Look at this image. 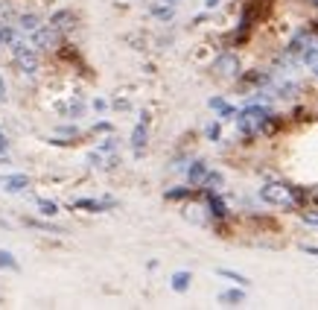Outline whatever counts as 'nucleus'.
I'll return each mask as SVG.
<instances>
[{"label": "nucleus", "mask_w": 318, "mask_h": 310, "mask_svg": "<svg viewBox=\"0 0 318 310\" xmlns=\"http://www.w3.org/2000/svg\"><path fill=\"white\" fill-rule=\"evenodd\" d=\"M12 50H15V59H18V64H20L26 73H35V70H38V59H35V53H32V47H29V44H23V41H15V44H12Z\"/></svg>", "instance_id": "f257e3e1"}, {"label": "nucleus", "mask_w": 318, "mask_h": 310, "mask_svg": "<svg viewBox=\"0 0 318 310\" xmlns=\"http://www.w3.org/2000/svg\"><path fill=\"white\" fill-rule=\"evenodd\" d=\"M266 108H248V111H243V117H240V129L245 132V135H251V132H257L263 123H266Z\"/></svg>", "instance_id": "f03ea898"}, {"label": "nucleus", "mask_w": 318, "mask_h": 310, "mask_svg": "<svg viewBox=\"0 0 318 310\" xmlns=\"http://www.w3.org/2000/svg\"><path fill=\"white\" fill-rule=\"evenodd\" d=\"M260 196H263L266 202H289V190L281 187V185H269V187H263Z\"/></svg>", "instance_id": "7ed1b4c3"}, {"label": "nucleus", "mask_w": 318, "mask_h": 310, "mask_svg": "<svg viewBox=\"0 0 318 310\" xmlns=\"http://www.w3.org/2000/svg\"><path fill=\"white\" fill-rule=\"evenodd\" d=\"M0 185H3V190H9V193H18V190H23L29 182H26V176H0Z\"/></svg>", "instance_id": "20e7f679"}, {"label": "nucleus", "mask_w": 318, "mask_h": 310, "mask_svg": "<svg viewBox=\"0 0 318 310\" xmlns=\"http://www.w3.org/2000/svg\"><path fill=\"white\" fill-rule=\"evenodd\" d=\"M111 202H96V199H76L73 202V208H88V211H102V208H108Z\"/></svg>", "instance_id": "39448f33"}, {"label": "nucleus", "mask_w": 318, "mask_h": 310, "mask_svg": "<svg viewBox=\"0 0 318 310\" xmlns=\"http://www.w3.org/2000/svg\"><path fill=\"white\" fill-rule=\"evenodd\" d=\"M20 29L23 32H35L38 29V15H23L20 18Z\"/></svg>", "instance_id": "423d86ee"}, {"label": "nucleus", "mask_w": 318, "mask_h": 310, "mask_svg": "<svg viewBox=\"0 0 318 310\" xmlns=\"http://www.w3.org/2000/svg\"><path fill=\"white\" fill-rule=\"evenodd\" d=\"M18 264H15V258H12V252H3L0 249V269H15Z\"/></svg>", "instance_id": "0eeeda50"}, {"label": "nucleus", "mask_w": 318, "mask_h": 310, "mask_svg": "<svg viewBox=\"0 0 318 310\" xmlns=\"http://www.w3.org/2000/svg\"><path fill=\"white\" fill-rule=\"evenodd\" d=\"M38 208H41V214L44 217H53L58 208H56V202H47V199H38Z\"/></svg>", "instance_id": "6e6552de"}, {"label": "nucleus", "mask_w": 318, "mask_h": 310, "mask_svg": "<svg viewBox=\"0 0 318 310\" xmlns=\"http://www.w3.org/2000/svg\"><path fill=\"white\" fill-rule=\"evenodd\" d=\"M187 281H190V275H187V272H178V275L172 278V287H175V290H187Z\"/></svg>", "instance_id": "1a4fd4ad"}, {"label": "nucleus", "mask_w": 318, "mask_h": 310, "mask_svg": "<svg viewBox=\"0 0 318 310\" xmlns=\"http://www.w3.org/2000/svg\"><path fill=\"white\" fill-rule=\"evenodd\" d=\"M143 138H146V129H143V126H137V129H134V141H131L137 152H140V146H143Z\"/></svg>", "instance_id": "9d476101"}, {"label": "nucleus", "mask_w": 318, "mask_h": 310, "mask_svg": "<svg viewBox=\"0 0 318 310\" xmlns=\"http://www.w3.org/2000/svg\"><path fill=\"white\" fill-rule=\"evenodd\" d=\"M205 179V164H193L190 170V182H202Z\"/></svg>", "instance_id": "9b49d317"}, {"label": "nucleus", "mask_w": 318, "mask_h": 310, "mask_svg": "<svg viewBox=\"0 0 318 310\" xmlns=\"http://www.w3.org/2000/svg\"><path fill=\"white\" fill-rule=\"evenodd\" d=\"M210 211H213L216 217H225V205H222L216 196H210Z\"/></svg>", "instance_id": "f8f14e48"}, {"label": "nucleus", "mask_w": 318, "mask_h": 310, "mask_svg": "<svg viewBox=\"0 0 318 310\" xmlns=\"http://www.w3.org/2000/svg\"><path fill=\"white\" fill-rule=\"evenodd\" d=\"M6 149H9V141H6V135L0 132V161L6 164Z\"/></svg>", "instance_id": "ddd939ff"}, {"label": "nucleus", "mask_w": 318, "mask_h": 310, "mask_svg": "<svg viewBox=\"0 0 318 310\" xmlns=\"http://www.w3.org/2000/svg\"><path fill=\"white\" fill-rule=\"evenodd\" d=\"M222 299H225V302H240V299H243V293H237V290H231V293H225Z\"/></svg>", "instance_id": "4468645a"}, {"label": "nucleus", "mask_w": 318, "mask_h": 310, "mask_svg": "<svg viewBox=\"0 0 318 310\" xmlns=\"http://www.w3.org/2000/svg\"><path fill=\"white\" fill-rule=\"evenodd\" d=\"M6 100V82H3V76H0V103Z\"/></svg>", "instance_id": "2eb2a0df"}, {"label": "nucleus", "mask_w": 318, "mask_h": 310, "mask_svg": "<svg viewBox=\"0 0 318 310\" xmlns=\"http://www.w3.org/2000/svg\"><path fill=\"white\" fill-rule=\"evenodd\" d=\"M207 6H216V0H207Z\"/></svg>", "instance_id": "dca6fc26"}]
</instances>
